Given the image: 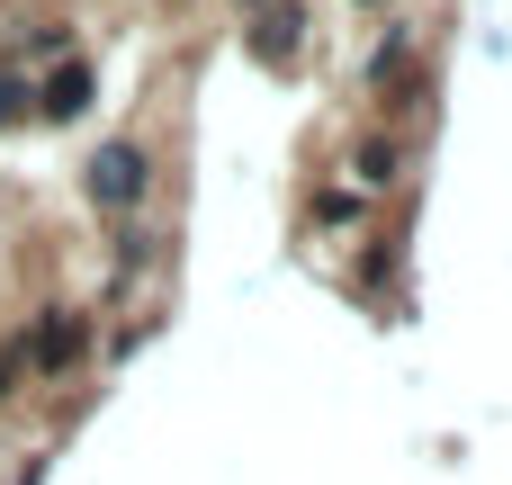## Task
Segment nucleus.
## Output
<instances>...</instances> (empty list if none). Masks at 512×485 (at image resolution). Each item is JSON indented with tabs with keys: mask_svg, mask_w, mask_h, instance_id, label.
Returning a JSON list of instances; mask_svg holds the SVG:
<instances>
[{
	"mask_svg": "<svg viewBox=\"0 0 512 485\" xmlns=\"http://www.w3.org/2000/svg\"><path fill=\"white\" fill-rule=\"evenodd\" d=\"M90 198H108V207L144 198V153H135V144H108V153L90 162Z\"/></svg>",
	"mask_w": 512,
	"mask_h": 485,
	"instance_id": "nucleus-1",
	"label": "nucleus"
},
{
	"mask_svg": "<svg viewBox=\"0 0 512 485\" xmlns=\"http://www.w3.org/2000/svg\"><path fill=\"white\" fill-rule=\"evenodd\" d=\"M81 90H90V81H81V72H63V81H54V99H45V108H54V117H72V108H81Z\"/></svg>",
	"mask_w": 512,
	"mask_h": 485,
	"instance_id": "nucleus-2",
	"label": "nucleus"
}]
</instances>
